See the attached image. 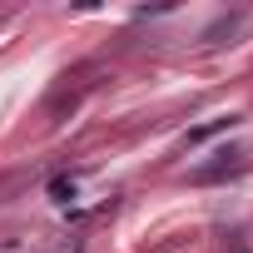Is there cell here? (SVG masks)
<instances>
[{"label":"cell","instance_id":"6da1fadb","mask_svg":"<svg viewBox=\"0 0 253 253\" xmlns=\"http://www.w3.org/2000/svg\"><path fill=\"white\" fill-rule=\"evenodd\" d=\"M233 124H238V119H233V114H223V119H213V124H204V129H194V134H189V144H204L209 134H218V129H233Z\"/></svg>","mask_w":253,"mask_h":253}]
</instances>
